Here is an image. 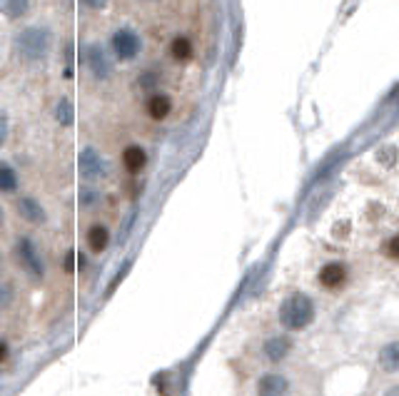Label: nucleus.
<instances>
[{
    "mask_svg": "<svg viewBox=\"0 0 399 396\" xmlns=\"http://www.w3.org/2000/svg\"><path fill=\"white\" fill-rule=\"evenodd\" d=\"M18 182H16V172H13L11 165L0 167V190L3 192H16Z\"/></svg>",
    "mask_w": 399,
    "mask_h": 396,
    "instance_id": "obj_17",
    "label": "nucleus"
},
{
    "mask_svg": "<svg viewBox=\"0 0 399 396\" xmlns=\"http://www.w3.org/2000/svg\"><path fill=\"white\" fill-rule=\"evenodd\" d=\"M280 319L287 329H305L315 319V304L307 294H292L282 302Z\"/></svg>",
    "mask_w": 399,
    "mask_h": 396,
    "instance_id": "obj_1",
    "label": "nucleus"
},
{
    "mask_svg": "<svg viewBox=\"0 0 399 396\" xmlns=\"http://www.w3.org/2000/svg\"><path fill=\"white\" fill-rule=\"evenodd\" d=\"M287 389V379L280 374H264L257 381V396H285Z\"/></svg>",
    "mask_w": 399,
    "mask_h": 396,
    "instance_id": "obj_7",
    "label": "nucleus"
},
{
    "mask_svg": "<svg viewBox=\"0 0 399 396\" xmlns=\"http://www.w3.org/2000/svg\"><path fill=\"white\" fill-rule=\"evenodd\" d=\"M85 62H88V70L93 72L95 77H100V80L110 77V72H113V65H110L108 55H105V50L100 45H90L88 50H85Z\"/></svg>",
    "mask_w": 399,
    "mask_h": 396,
    "instance_id": "obj_5",
    "label": "nucleus"
},
{
    "mask_svg": "<svg viewBox=\"0 0 399 396\" xmlns=\"http://www.w3.org/2000/svg\"><path fill=\"white\" fill-rule=\"evenodd\" d=\"M123 162H125V167H128L130 172H140L142 167H145V162H147L145 149L137 147V145H133V147H128L123 152Z\"/></svg>",
    "mask_w": 399,
    "mask_h": 396,
    "instance_id": "obj_10",
    "label": "nucleus"
},
{
    "mask_svg": "<svg viewBox=\"0 0 399 396\" xmlns=\"http://www.w3.org/2000/svg\"><path fill=\"white\" fill-rule=\"evenodd\" d=\"M379 366L384 371H399V341H392L379 351Z\"/></svg>",
    "mask_w": 399,
    "mask_h": 396,
    "instance_id": "obj_12",
    "label": "nucleus"
},
{
    "mask_svg": "<svg viewBox=\"0 0 399 396\" xmlns=\"http://www.w3.org/2000/svg\"><path fill=\"white\" fill-rule=\"evenodd\" d=\"M387 254H389L392 259H399V234L392 237V239L387 242Z\"/></svg>",
    "mask_w": 399,
    "mask_h": 396,
    "instance_id": "obj_19",
    "label": "nucleus"
},
{
    "mask_svg": "<svg viewBox=\"0 0 399 396\" xmlns=\"http://www.w3.org/2000/svg\"><path fill=\"white\" fill-rule=\"evenodd\" d=\"M80 172H83L88 180H95V177H103L105 170H108V165H105V160L100 157L98 152H95L93 147H85L83 152H80Z\"/></svg>",
    "mask_w": 399,
    "mask_h": 396,
    "instance_id": "obj_6",
    "label": "nucleus"
},
{
    "mask_svg": "<svg viewBox=\"0 0 399 396\" xmlns=\"http://www.w3.org/2000/svg\"><path fill=\"white\" fill-rule=\"evenodd\" d=\"M83 3H85L88 8H95V11H100V8L108 6V0H83Z\"/></svg>",
    "mask_w": 399,
    "mask_h": 396,
    "instance_id": "obj_20",
    "label": "nucleus"
},
{
    "mask_svg": "<svg viewBox=\"0 0 399 396\" xmlns=\"http://www.w3.org/2000/svg\"><path fill=\"white\" fill-rule=\"evenodd\" d=\"M18 47L28 60H38L50 47V35H47L45 28H26L18 38Z\"/></svg>",
    "mask_w": 399,
    "mask_h": 396,
    "instance_id": "obj_2",
    "label": "nucleus"
},
{
    "mask_svg": "<svg viewBox=\"0 0 399 396\" xmlns=\"http://www.w3.org/2000/svg\"><path fill=\"white\" fill-rule=\"evenodd\" d=\"M344 279H347V269L342 267V264L332 262V264H325L320 272V284L327 289H337L344 284Z\"/></svg>",
    "mask_w": 399,
    "mask_h": 396,
    "instance_id": "obj_8",
    "label": "nucleus"
},
{
    "mask_svg": "<svg viewBox=\"0 0 399 396\" xmlns=\"http://www.w3.org/2000/svg\"><path fill=\"white\" fill-rule=\"evenodd\" d=\"M384 396H399V384L392 386V389H387V394H384Z\"/></svg>",
    "mask_w": 399,
    "mask_h": 396,
    "instance_id": "obj_21",
    "label": "nucleus"
},
{
    "mask_svg": "<svg viewBox=\"0 0 399 396\" xmlns=\"http://www.w3.org/2000/svg\"><path fill=\"white\" fill-rule=\"evenodd\" d=\"M113 50L120 60H133L137 55V50H140V40H137V35L133 30L123 28V30H118L113 35Z\"/></svg>",
    "mask_w": 399,
    "mask_h": 396,
    "instance_id": "obj_4",
    "label": "nucleus"
},
{
    "mask_svg": "<svg viewBox=\"0 0 399 396\" xmlns=\"http://www.w3.org/2000/svg\"><path fill=\"white\" fill-rule=\"evenodd\" d=\"M30 8V0H3V11L8 18H21Z\"/></svg>",
    "mask_w": 399,
    "mask_h": 396,
    "instance_id": "obj_15",
    "label": "nucleus"
},
{
    "mask_svg": "<svg viewBox=\"0 0 399 396\" xmlns=\"http://www.w3.org/2000/svg\"><path fill=\"white\" fill-rule=\"evenodd\" d=\"M264 354H267L270 361H282L287 354H290V339H285V336H275V339H270L267 344H264Z\"/></svg>",
    "mask_w": 399,
    "mask_h": 396,
    "instance_id": "obj_11",
    "label": "nucleus"
},
{
    "mask_svg": "<svg viewBox=\"0 0 399 396\" xmlns=\"http://www.w3.org/2000/svg\"><path fill=\"white\" fill-rule=\"evenodd\" d=\"M108 242H110V232L105 230L103 225L90 227V232H88V244H90V249H93V252H103V249L108 247Z\"/></svg>",
    "mask_w": 399,
    "mask_h": 396,
    "instance_id": "obj_14",
    "label": "nucleus"
},
{
    "mask_svg": "<svg viewBox=\"0 0 399 396\" xmlns=\"http://www.w3.org/2000/svg\"><path fill=\"white\" fill-rule=\"evenodd\" d=\"M18 212H21L23 220L35 222V225L45 220V212H43V207L38 205L33 197H21V200H18Z\"/></svg>",
    "mask_w": 399,
    "mask_h": 396,
    "instance_id": "obj_9",
    "label": "nucleus"
},
{
    "mask_svg": "<svg viewBox=\"0 0 399 396\" xmlns=\"http://www.w3.org/2000/svg\"><path fill=\"white\" fill-rule=\"evenodd\" d=\"M172 57H175V60H190L192 43L187 40V38H175V40H172Z\"/></svg>",
    "mask_w": 399,
    "mask_h": 396,
    "instance_id": "obj_16",
    "label": "nucleus"
},
{
    "mask_svg": "<svg viewBox=\"0 0 399 396\" xmlns=\"http://www.w3.org/2000/svg\"><path fill=\"white\" fill-rule=\"evenodd\" d=\"M0 356H3V361H8V344H3V351H0Z\"/></svg>",
    "mask_w": 399,
    "mask_h": 396,
    "instance_id": "obj_22",
    "label": "nucleus"
},
{
    "mask_svg": "<svg viewBox=\"0 0 399 396\" xmlns=\"http://www.w3.org/2000/svg\"><path fill=\"white\" fill-rule=\"evenodd\" d=\"M170 110H172V103H170V98L167 95H152L150 100H147V113L152 115L155 120H162V118H167L170 115Z\"/></svg>",
    "mask_w": 399,
    "mask_h": 396,
    "instance_id": "obj_13",
    "label": "nucleus"
},
{
    "mask_svg": "<svg viewBox=\"0 0 399 396\" xmlns=\"http://www.w3.org/2000/svg\"><path fill=\"white\" fill-rule=\"evenodd\" d=\"M55 118L60 125H73V105L68 100H60V105L55 110Z\"/></svg>",
    "mask_w": 399,
    "mask_h": 396,
    "instance_id": "obj_18",
    "label": "nucleus"
},
{
    "mask_svg": "<svg viewBox=\"0 0 399 396\" xmlns=\"http://www.w3.org/2000/svg\"><path fill=\"white\" fill-rule=\"evenodd\" d=\"M16 254H18V262L23 264V267L28 269V272L33 274V277H43V262H40V254H38L35 244L28 239V237H23V239H18L16 244Z\"/></svg>",
    "mask_w": 399,
    "mask_h": 396,
    "instance_id": "obj_3",
    "label": "nucleus"
}]
</instances>
